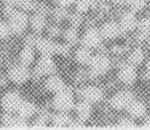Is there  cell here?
I'll return each instance as SVG.
<instances>
[{
	"label": "cell",
	"instance_id": "1",
	"mask_svg": "<svg viewBox=\"0 0 150 130\" xmlns=\"http://www.w3.org/2000/svg\"><path fill=\"white\" fill-rule=\"evenodd\" d=\"M53 106L57 110L62 112L70 111L75 106L72 93L66 88L56 93L55 98L53 99Z\"/></svg>",
	"mask_w": 150,
	"mask_h": 130
},
{
	"label": "cell",
	"instance_id": "2",
	"mask_svg": "<svg viewBox=\"0 0 150 130\" xmlns=\"http://www.w3.org/2000/svg\"><path fill=\"white\" fill-rule=\"evenodd\" d=\"M91 70L90 75L91 76H98L105 73L110 68V61L106 56L103 54H98L93 56L90 63Z\"/></svg>",
	"mask_w": 150,
	"mask_h": 130
},
{
	"label": "cell",
	"instance_id": "3",
	"mask_svg": "<svg viewBox=\"0 0 150 130\" xmlns=\"http://www.w3.org/2000/svg\"><path fill=\"white\" fill-rule=\"evenodd\" d=\"M8 25L10 27V30H11V32L15 33V34H21L26 29L28 25V16L23 11L15 10L13 14L10 17H8Z\"/></svg>",
	"mask_w": 150,
	"mask_h": 130
},
{
	"label": "cell",
	"instance_id": "4",
	"mask_svg": "<svg viewBox=\"0 0 150 130\" xmlns=\"http://www.w3.org/2000/svg\"><path fill=\"white\" fill-rule=\"evenodd\" d=\"M134 99V96L132 93L128 90H122L116 93L112 98H110V105L111 107L116 110H122L126 109L130 102Z\"/></svg>",
	"mask_w": 150,
	"mask_h": 130
},
{
	"label": "cell",
	"instance_id": "5",
	"mask_svg": "<svg viewBox=\"0 0 150 130\" xmlns=\"http://www.w3.org/2000/svg\"><path fill=\"white\" fill-rule=\"evenodd\" d=\"M101 39H103V36L100 34V31H98L96 28H91V29L86 30L83 34L82 38V44L83 47L91 49V48H96L100 46Z\"/></svg>",
	"mask_w": 150,
	"mask_h": 130
},
{
	"label": "cell",
	"instance_id": "6",
	"mask_svg": "<svg viewBox=\"0 0 150 130\" xmlns=\"http://www.w3.org/2000/svg\"><path fill=\"white\" fill-rule=\"evenodd\" d=\"M30 76V73L24 65H16L12 67L8 72V78L15 83H25Z\"/></svg>",
	"mask_w": 150,
	"mask_h": 130
},
{
	"label": "cell",
	"instance_id": "7",
	"mask_svg": "<svg viewBox=\"0 0 150 130\" xmlns=\"http://www.w3.org/2000/svg\"><path fill=\"white\" fill-rule=\"evenodd\" d=\"M21 100L22 99L18 93L10 91V93L4 94V96L2 98L1 105L6 112H13L17 110Z\"/></svg>",
	"mask_w": 150,
	"mask_h": 130
},
{
	"label": "cell",
	"instance_id": "8",
	"mask_svg": "<svg viewBox=\"0 0 150 130\" xmlns=\"http://www.w3.org/2000/svg\"><path fill=\"white\" fill-rule=\"evenodd\" d=\"M55 63L51 59V56H42L35 68V75L43 76L53 73L55 71Z\"/></svg>",
	"mask_w": 150,
	"mask_h": 130
},
{
	"label": "cell",
	"instance_id": "9",
	"mask_svg": "<svg viewBox=\"0 0 150 130\" xmlns=\"http://www.w3.org/2000/svg\"><path fill=\"white\" fill-rule=\"evenodd\" d=\"M118 78L125 85H132L137 78V73L134 66L130 64L123 65L118 71Z\"/></svg>",
	"mask_w": 150,
	"mask_h": 130
},
{
	"label": "cell",
	"instance_id": "10",
	"mask_svg": "<svg viewBox=\"0 0 150 130\" xmlns=\"http://www.w3.org/2000/svg\"><path fill=\"white\" fill-rule=\"evenodd\" d=\"M100 31L103 38L111 40V39H115V38H117L120 35L121 29L119 24H117L116 22L108 21L103 25V27H101Z\"/></svg>",
	"mask_w": 150,
	"mask_h": 130
},
{
	"label": "cell",
	"instance_id": "11",
	"mask_svg": "<svg viewBox=\"0 0 150 130\" xmlns=\"http://www.w3.org/2000/svg\"><path fill=\"white\" fill-rule=\"evenodd\" d=\"M82 95L85 100L88 101L90 103H96L101 100L103 96V90L100 88L95 85H90L82 90Z\"/></svg>",
	"mask_w": 150,
	"mask_h": 130
},
{
	"label": "cell",
	"instance_id": "12",
	"mask_svg": "<svg viewBox=\"0 0 150 130\" xmlns=\"http://www.w3.org/2000/svg\"><path fill=\"white\" fill-rule=\"evenodd\" d=\"M137 18L134 15L133 12H126L124 13L119 21V26H120L121 31L130 32L137 27Z\"/></svg>",
	"mask_w": 150,
	"mask_h": 130
},
{
	"label": "cell",
	"instance_id": "13",
	"mask_svg": "<svg viewBox=\"0 0 150 130\" xmlns=\"http://www.w3.org/2000/svg\"><path fill=\"white\" fill-rule=\"evenodd\" d=\"M36 48L42 54V56H52L56 54L57 44L52 40L39 38L36 43Z\"/></svg>",
	"mask_w": 150,
	"mask_h": 130
},
{
	"label": "cell",
	"instance_id": "14",
	"mask_svg": "<svg viewBox=\"0 0 150 130\" xmlns=\"http://www.w3.org/2000/svg\"><path fill=\"white\" fill-rule=\"evenodd\" d=\"M126 109H127L128 114L131 118H140L146 114V105L139 100L133 99Z\"/></svg>",
	"mask_w": 150,
	"mask_h": 130
},
{
	"label": "cell",
	"instance_id": "15",
	"mask_svg": "<svg viewBox=\"0 0 150 130\" xmlns=\"http://www.w3.org/2000/svg\"><path fill=\"white\" fill-rule=\"evenodd\" d=\"M17 113H18V116L22 117V118H29L31 117L33 114L36 111V107L32 102L27 100H21L18 108H17Z\"/></svg>",
	"mask_w": 150,
	"mask_h": 130
},
{
	"label": "cell",
	"instance_id": "16",
	"mask_svg": "<svg viewBox=\"0 0 150 130\" xmlns=\"http://www.w3.org/2000/svg\"><path fill=\"white\" fill-rule=\"evenodd\" d=\"M46 88L52 93H58L65 88V83L62 78L58 76H51L46 81Z\"/></svg>",
	"mask_w": 150,
	"mask_h": 130
},
{
	"label": "cell",
	"instance_id": "17",
	"mask_svg": "<svg viewBox=\"0 0 150 130\" xmlns=\"http://www.w3.org/2000/svg\"><path fill=\"white\" fill-rule=\"evenodd\" d=\"M76 111H77L79 119H81L82 121L85 122L88 120L91 116V103H90L86 100L80 101L76 105Z\"/></svg>",
	"mask_w": 150,
	"mask_h": 130
},
{
	"label": "cell",
	"instance_id": "18",
	"mask_svg": "<svg viewBox=\"0 0 150 130\" xmlns=\"http://www.w3.org/2000/svg\"><path fill=\"white\" fill-rule=\"evenodd\" d=\"M91 58H93V55H91L90 49L83 47V46L82 48L77 50L76 55H75L76 61H77L79 64H81V65H90Z\"/></svg>",
	"mask_w": 150,
	"mask_h": 130
},
{
	"label": "cell",
	"instance_id": "19",
	"mask_svg": "<svg viewBox=\"0 0 150 130\" xmlns=\"http://www.w3.org/2000/svg\"><path fill=\"white\" fill-rule=\"evenodd\" d=\"M30 24H31L32 29L36 33H40L41 31H43L46 26L45 15L37 12L36 14H34L31 17V19H30Z\"/></svg>",
	"mask_w": 150,
	"mask_h": 130
},
{
	"label": "cell",
	"instance_id": "20",
	"mask_svg": "<svg viewBox=\"0 0 150 130\" xmlns=\"http://www.w3.org/2000/svg\"><path fill=\"white\" fill-rule=\"evenodd\" d=\"M19 60L22 65H24V66L30 65V64L33 62V60H34V51H33L32 47H30V46H25L21 50V52H20Z\"/></svg>",
	"mask_w": 150,
	"mask_h": 130
},
{
	"label": "cell",
	"instance_id": "21",
	"mask_svg": "<svg viewBox=\"0 0 150 130\" xmlns=\"http://www.w3.org/2000/svg\"><path fill=\"white\" fill-rule=\"evenodd\" d=\"M71 121H72L71 117L69 116L68 114H66L65 112H62V111H60V113L54 115V117L52 118L53 125L55 127H58V128L69 126V124H70Z\"/></svg>",
	"mask_w": 150,
	"mask_h": 130
},
{
	"label": "cell",
	"instance_id": "22",
	"mask_svg": "<svg viewBox=\"0 0 150 130\" xmlns=\"http://www.w3.org/2000/svg\"><path fill=\"white\" fill-rule=\"evenodd\" d=\"M137 28H138V38L140 40H145L150 34V18H143L137 23Z\"/></svg>",
	"mask_w": 150,
	"mask_h": 130
},
{
	"label": "cell",
	"instance_id": "23",
	"mask_svg": "<svg viewBox=\"0 0 150 130\" xmlns=\"http://www.w3.org/2000/svg\"><path fill=\"white\" fill-rule=\"evenodd\" d=\"M144 60V53L140 48L133 50L131 52V54L128 57V62L132 66H138L143 62Z\"/></svg>",
	"mask_w": 150,
	"mask_h": 130
},
{
	"label": "cell",
	"instance_id": "24",
	"mask_svg": "<svg viewBox=\"0 0 150 130\" xmlns=\"http://www.w3.org/2000/svg\"><path fill=\"white\" fill-rule=\"evenodd\" d=\"M16 5H18L24 11H32V10L37 9L39 3L36 0H18Z\"/></svg>",
	"mask_w": 150,
	"mask_h": 130
},
{
	"label": "cell",
	"instance_id": "25",
	"mask_svg": "<svg viewBox=\"0 0 150 130\" xmlns=\"http://www.w3.org/2000/svg\"><path fill=\"white\" fill-rule=\"evenodd\" d=\"M8 127H12V128H26V127H28V123L26 122L25 118H22L20 116H12Z\"/></svg>",
	"mask_w": 150,
	"mask_h": 130
},
{
	"label": "cell",
	"instance_id": "26",
	"mask_svg": "<svg viewBox=\"0 0 150 130\" xmlns=\"http://www.w3.org/2000/svg\"><path fill=\"white\" fill-rule=\"evenodd\" d=\"M64 37L69 44H76L78 42V33L76 31V28H70V29L66 30L64 33Z\"/></svg>",
	"mask_w": 150,
	"mask_h": 130
},
{
	"label": "cell",
	"instance_id": "27",
	"mask_svg": "<svg viewBox=\"0 0 150 130\" xmlns=\"http://www.w3.org/2000/svg\"><path fill=\"white\" fill-rule=\"evenodd\" d=\"M91 3H93L91 0H76V9L79 13H85L90 9Z\"/></svg>",
	"mask_w": 150,
	"mask_h": 130
},
{
	"label": "cell",
	"instance_id": "28",
	"mask_svg": "<svg viewBox=\"0 0 150 130\" xmlns=\"http://www.w3.org/2000/svg\"><path fill=\"white\" fill-rule=\"evenodd\" d=\"M146 3H147L146 0H129L128 1L129 7H130V9L133 12L141 11L146 6Z\"/></svg>",
	"mask_w": 150,
	"mask_h": 130
},
{
	"label": "cell",
	"instance_id": "29",
	"mask_svg": "<svg viewBox=\"0 0 150 130\" xmlns=\"http://www.w3.org/2000/svg\"><path fill=\"white\" fill-rule=\"evenodd\" d=\"M118 127L125 129H130L135 127V123L131 119V117H125V118H121L118 122Z\"/></svg>",
	"mask_w": 150,
	"mask_h": 130
},
{
	"label": "cell",
	"instance_id": "30",
	"mask_svg": "<svg viewBox=\"0 0 150 130\" xmlns=\"http://www.w3.org/2000/svg\"><path fill=\"white\" fill-rule=\"evenodd\" d=\"M11 30L8 25V23L4 21H0V39H4V38L8 37Z\"/></svg>",
	"mask_w": 150,
	"mask_h": 130
},
{
	"label": "cell",
	"instance_id": "31",
	"mask_svg": "<svg viewBox=\"0 0 150 130\" xmlns=\"http://www.w3.org/2000/svg\"><path fill=\"white\" fill-rule=\"evenodd\" d=\"M67 16H68V13L65 10V7L59 6L58 8H56L54 10V17L57 20H62V19L66 18Z\"/></svg>",
	"mask_w": 150,
	"mask_h": 130
},
{
	"label": "cell",
	"instance_id": "32",
	"mask_svg": "<svg viewBox=\"0 0 150 130\" xmlns=\"http://www.w3.org/2000/svg\"><path fill=\"white\" fill-rule=\"evenodd\" d=\"M70 21L72 23V25L74 27H78L79 25H81V23L83 22V17L81 13H75V14H72L70 16Z\"/></svg>",
	"mask_w": 150,
	"mask_h": 130
},
{
	"label": "cell",
	"instance_id": "33",
	"mask_svg": "<svg viewBox=\"0 0 150 130\" xmlns=\"http://www.w3.org/2000/svg\"><path fill=\"white\" fill-rule=\"evenodd\" d=\"M70 53V48L68 45H59L57 44V49H56V54H61L64 56H69Z\"/></svg>",
	"mask_w": 150,
	"mask_h": 130
},
{
	"label": "cell",
	"instance_id": "34",
	"mask_svg": "<svg viewBox=\"0 0 150 130\" xmlns=\"http://www.w3.org/2000/svg\"><path fill=\"white\" fill-rule=\"evenodd\" d=\"M46 121H47V117L45 115L39 116L34 122V127H36V128H44L46 126Z\"/></svg>",
	"mask_w": 150,
	"mask_h": 130
},
{
	"label": "cell",
	"instance_id": "35",
	"mask_svg": "<svg viewBox=\"0 0 150 130\" xmlns=\"http://www.w3.org/2000/svg\"><path fill=\"white\" fill-rule=\"evenodd\" d=\"M38 39H39V38H37L35 35H29V36H27L26 39H25V46H30V47L36 46Z\"/></svg>",
	"mask_w": 150,
	"mask_h": 130
},
{
	"label": "cell",
	"instance_id": "36",
	"mask_svg": "<svg viewBox=\"0 0 150 130\" xmlns=\"http://www.w3.org/2000/svg\"><path fill=\"white\" fill-rule=\"evenodd\" d=\"M69 127L71 128H83V121H82L81 119H77V120H72L69 124Z\"/></svg>",
	"mask_w": 150,
	"mask_h": 130
},
{
	"label": "cell",
	"instance_id": "37",
	"mask_svg": "<svg viewBox=\"0 0 150 130\" xmlns=\"http://www.w3.org/2000/svg\"><path fill=\"white\" fill-rule=\"evenodd\" d=\"M14 11H15V9L13 8V5H6L5 4V6L3 8V13L5 14V16L10 17L12 14H13Z\"/></svg>",
	"mask_w": 150,
	"mask_h": 130
},
{
	"label": "cell",
	"instance_id": "38",
	"mask_svg": "<svg viewBox=\"0 0 150 130\" xmlns=\"http://www.w3.org/2000/svg\"><path fill=\"white\" fill-rule=\"evenodd\" d=\"M60 29L58 27H56V26H53V27H51L50 29H49V35L50 36H52V37H57V36H59L60 35Z\"/></svg>",
	"mask_w": 150,
	"mask_h": 130
},
{
	"label": "cell",
	"instance_id": "39",
	"mask_svg": "<svg viewBox=\"0 0 150 130\" xmlns=\"http://www.w3.org/2000/svg\"><path fill=\"white\" fill-rule=\"evenodd\" d=\"M55 2L61 7H66L72 4L74 2V0H55Z\"/></svg>",
	"mask_w": 150,
	"mask_h": 130
},
{
	"label": "cell",
	"instance_id": "40",
	"mask_svg": "<svg viewBox=\"0 0 150 130\" xmlns=\"http://www.w3.org/2000/svg\"><path fill=\"white\" fill-rule=\"evenodd\" d=\"M17 1L18 0H2V2L6 5H14L17 3Z\"/></svg>",
	"mask_w": 150,
	"mask_h": 130
},
{
	"label": "cell",
	"instance_id": "41",
	"mask_svg": "<svg viewBox=\"0 0 150 130\" xmlns=\"http://www.w3.org/2000/svg\"><path fill=\"white\" fill-rule=\"evenodd\" d=\"M111 1H112L113 3H115V4H123V3L128 2L129 0H111Z\"/></svg>",
	"mask_w": 150,
	"mask_h": 130
},
{
	"label": "cell",
	"instance_id": "42",
	"mask_svg": "<svg viewBox=\"0 0 150 130\" xmlns=\"http://www.w3.org/2000/svg\"><path fill=\"white\" fill-rule=\"evenodd\" d=\"M146 76H148V78H150V61L146 65Z\"/></svg>",
	"mask_w": 150,
	"mask_h": 130
},
{
	"label": "cell",
	"instance_id": "43",
	"mask_svg": "<svg viewBox=\"0 0 150 130\" xmlns=\"http://www.w3.org/2000/svg\"><path fill=\"white\" fill-rule=\"evenodd\" d=\"M149 47H150V41H149Z\"/></svg>",
	"mask_w": 150,
	"mask_h": 130
},
{
	"label": "cell",
	"instance_id": "44",
	"mask_svg": "<svg viewBox=\"0 0 150 130\" xmlns=\"http://www.w3.org/2000/svg\"><path fill=\"white\" fill-rule=\"evenodd\" d=\"M91 1H93H93H95V0H91Z\"/></svg>",
	"mask_w": 150,
	"mask_h": 130
}]
</instances>
